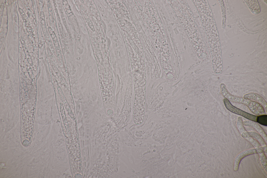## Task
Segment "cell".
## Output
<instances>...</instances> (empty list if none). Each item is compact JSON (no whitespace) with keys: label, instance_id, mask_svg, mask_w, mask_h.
<instances>
[{"label":"cell","instance_id":"cell-1","mask_svg":"<svg viewBox=\"0 0 267 178\" xmlns=\"http://www.w3.org/2000/svg\"><path fill=\"white\" fill-rule=\"evenodd\" d=\"M220 90L222 96L229 101L245 105L252 113L258 116L265 114L264 109L259 103L251 100L246 99L242 97L232 95L228 92L224 84H221Z\"/></svg>","mask_w":267,"mask_h":178},{"label":"cell","instance_id":"cell-2","mask_svg":"<svg viewBox=\"0 0 267 178\" xmlns=\"http://www.w3.org/2000/svg\"><path fill=\"white\" fill-rule=\"evenodd\" d=\"M223 101L227 109L232 112L240 115L250 120L256 122L257 116L246 112L233 105L227 99L224 98Z\"/></svg>","mask_w":267,"mask_h":178},{"label":"cell","instance_id":"cell-3","mask_svg":"<svg viewBox=\"0 0 267 178\" xmlns=\"http://www.w3.org/2000/svg\"><path fill=\"white\" fill-rule=\"evenodd\" d=\"M255 149L247 150L241 152L236 157L234 162L233 170L235 171L238 170L240 162L245 157L257 153Z\"/></svg>","mask_w":267,"mask_h":178},{"label":"cell","instance_id":"cell-4","mask_svg":"<svg viewBox=\"0 0 267 178\" xmlns=\"http://www.w3.org/2000/svg\"><path fill=\"white\" fill-rule=\"evenodd\" d=\"M244 126L250 127L254 128L262 137L266 143H267V135L261 126L256 122L251 121H243Z\"/></svg>","mask_w":267,"mask_h":178},{"label":"cell","instance_id":"cell-5","mask_svg":"<svg viewBox=\"0 0 267 178\" xmlns=\"http://www.w3.org/2000/svg\"><path fill=\"white\" fill-rule=\"evenodd\" d=\"M244 98L246 99L255 100L260 104L265 110H267V103L264 99L259 94L255 93H251L246 94Z\"/></svg>","mask_w":267,"mask_h":178},{"label":"cell","instance_id":"cell-6","mask_svg":"<svg viewBox=\"0 0 267 178\" xmlns=\"http://www.w3.org/2000/svg\"><path fill=\"white\" fill-rule=\"evenodd\" d=\"M250 135L256 140L261 145L263 151L266 155L267 148L266 144L262 137L258 133L253 131L248 132Z\"/></svg>","mask_w":267,"mask_h":178},{"label":"cell","instance_id":"cell-7","mask_svg":"<svg viewBox=\"0 0 267 178\" xmlns=\"http://www.w3.org/2000/svg\"><path fill=\"white\" fill-rule=\"evenodd\" d=\"M242 117H238L237 122V126L238 129L242 137L245 139L251 137L245 128L243 124Z\"/></svg>","mask_w":267,"mask_h":178},{"label":"cell","instance_id":"cell-8","mask_svg":"<svg viewBox=\"0 0 267 178\" xmlns=\"http://www.w3.org/2000/svg\"><path fill=\"white\" fill-rule=\"evenodd\" d=\"M251 11L254 14H258L260 12V8L257 0L245 1Z\"/></svg>","mask_w":267,"mask_h":178},{"label":"cell","instance_id":"cell-9","mask_svg":"<svg viewBox=\"0 0 267 178\" xmlns=\"http://www.w3.org/2000/svg\"><path fill=\"white\" fill-rule=\"evenodd\" d=\"M256 122L262 125L267 126V115L264 114L257 116Z\"/></svg>","mask_w":267,"mask_h":178},{"label":"cell","instance_id":"cell-10","mask_svg":"<svg viewBox=\"0 0 267 178\" xmlns=\"http://www.w3.org/2000/svg\"><path fill=\"white\" fill-rule=\"evenodd\" d=\"M44 14V13L42 11L41 12L40 15V19L41 23V24H42V26H44V27H45V24Z\"/></svg>","mask_w":267,"mask_h":178}]
</instances>
